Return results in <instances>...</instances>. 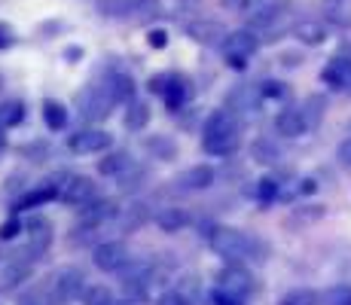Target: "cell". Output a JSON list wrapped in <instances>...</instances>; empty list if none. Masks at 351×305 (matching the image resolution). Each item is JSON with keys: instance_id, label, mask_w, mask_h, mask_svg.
Returning <instances> with one entry per match:
<instances>
[{"instance_id": "6da1fadb", "label": "cell", "mask_w": 351, "mask_h": 305, "mask_svg": "<svg viewBox=\"0 0 351 305\" xmlns=\"http://www.w3.org/2000/svg\"><path fill=\"white\" fill-rule=\"evenodd\" d=\"M241 144V122L232 110H214L205 122V138L202 147L211 156H229Z\"/></svg>"}, {"instance_id": "7a4b0ae2", "label": "cell", "mask_w": 351, "mask_h": 305, "mask_svg": "<svg viewBox=\"0 0 351 305\" xmlns=\"http://www.w3.org/2000/svg\"><path fill=\"white\" fill-rule=\"evenodd\" d=\"M208 241H211L214 254H220L229 263H241V260H247V256H254V260H266V256H263L266 247H263L254 235L241 232V229L217 226V229H211V239Z\"/></svg>"}, {"instance_id": "3957f363", "label": "cell", "mask_w": 351, "mask_h": 305, "mask_svg": "<svg viewBox=\"0 0 351 305\" xmlns=\"http://www.w3.org/2000/svg\"><path fill=\"white\" fill-rule=\"evenodd\" d=\"M113 104H117V98H113L110 89H107L104 83L80 92V98H77V107H80V113H83L86 119H107L110 117V110H113Z\"/></svg>"}, {"instance_id": "277c9868", "label": "cell", "mask_w": 351, "mask_h": 305, "mask_svg": "<svg viewBox=\"0 0 351 305\" xmlns=\"http://www.w3.org/2000/svg\"><path fill=\"white\" fill-rule=\"evenodd\" d=\"M220 46H223V56L229 61V67H239V71H241V67L247 64V58L256 52L260 40H256L251 31H235V34H229Z\"/></svg>"}, {"instance_id": "5b68a950", "label": "cell", "mask_w": 351, "mask_h": 305, "mask_svg": "<svg viewBox=\"0 0 351 305\" xmlns=\"http://www.w3.org/2000/svg\"><path fill=\"white\" fill-rule=\"evenodd\" d=\"M80 290H83V272L80 269H58L56 275H52V302L58 305H67L73 302L80 296Z\"/></svg>"}, {"instance_id": "8992f818", "label": "cell", "mask_w": 351, "mask_h": 305, "mask_svg": "<svg viewBox=\"0 0 351 305\" xmlns=\"http://www.w3.org/2000/svg\"><path fill=\"white\" fill-rule=\"evenodd\" d=\"M92 260H95V266L101 272H119L128 263V250L123 241H104L92 250Z\"/></svg>"}, {"instance_id": "52a82bcc", "label": "cell", "mask_w": 351, "mask_h": 305, "mask_svg": "<svg viewBox=\"0 0 351 305\" xmlns=\"http://www.w3.org/2000/svg\"><path fill=\"white\" fill-rule=\"evenodd\" d=\"M217 290L239 296V300H247V296H251V290H254V278L247 275L241 266H226L223 272L217 275Z\"/></svg>"}, {"instance_id": "ba28073f", "label": "cell", "mask_w": 351, "mask_h": 305, "mask_svg": "<svg viewBox=\"0 0 351 305\" xmlns=\"http://www.w3.org/2000/svg\"><path fill=\"white\" fill-rule=\"evenodd\" d=\"M67 147H71L73 153L80 156H89V153H101L110 147V134L101 132V128H86V132H77L71 134V141H67Z\"/></svg>"}, {"instance_id": "9c48e42d", "label": "cell", "mask_w": 351, "mask_h": 305, "mask_svg": "<svg viewBox=\"0 0 351 305\" xmlns=\"http://www.w3.org/2000/svg\"><path fill=\"white\" fill-rule=\"evenodd\" d=\"M95 183H92L89 178H71L62 186V199L67 202V205H77V208H86V205H92V199H95Z\"/></svg>"}, {"instance_id": "30bf717a", "label": "cell", "mask_w": 351, "mask_h": 305, "mask_svg": "<svg viewBox=\"0 0 351 305\" xmlns=\"http://www.w3.org/2000/svg\"><path fill=\"white\" fill-rule=\"evenodd\" d=\"M31 260L34 256H16V260H10L3 269H0V293L19 287V284L31 275Z\"/></svg>"}, {"instance_id": "8fae6325", "label": "cell", "mask_w": 351, "mask_h": 305, "mask_svg": "<svg viewBox=\"0 0 351 305\" xmlns=\"http://www.w3.org/2000/svg\"><path fill=\"white\" fill-rule=\"evenodd\" d=\"M321 80L330 86V89H351V58H346V56L333 58L327 67H324Z\"/></svg>"}, {"instance_id": "7c38bea8", "label": "cell", "mask_w": 351, "mask_h": 305, "mask_svg": "<svg viewBox=\"0 0 351 305\" xmlns=\"http://www.w3.org/2000/svg\"><path fill=\"white\" fill-rule=\"evenodd\" d=\"M186 34H190L193 40H199V43H223L229 37L223 25L211 22V19H205V22H190L186 25Z\"/></svg>"}, {"instance_id": "4fadbf2b", "label": "cell", "mask_w": 351, "mask_h": 305, "mask_svg": "<svg viewBox=\"0 0 351 305\" xmlns=\"http://www.w3.org/2000/svg\"><path fill=\"white\" fill-rule=\"evenodd\" d=\"M275 128H278V134H285V138H300V134L308 128V122L302 117V110L287 107V110H281L278 117H275Z\"/></svg>"}, {"instance_id": "5bb4252c", "label": "cell", "mask_w": 351, "mask_h": 305, "mask_svg": "<svg viewBox=\"0 0 351 305\" xmlns=\"http://www.w3.org/2000/svg\"><path fill=\"white\" fill-rule=\"evenodd\" d=\"M180 189H208L214 183V168L211 165H193L178 178Z\"/></svg>"}, {"instance_id": "9a60e30c", "label": "cell", "mask_w": 351, "mask_h": 305, "mask_svg": "<svg viewBox=\"0 0 351 305\" xmlns=\"http://www.w3.org/2000/svg\"><path fill=\"white\" fill-rule=\"evenodd\" d=\"M144 6H153L147 0H98V12L101 16H132V12H141Z\"/></svg>"}, {"instance_id": "2e32d148", "label": "cell", "mask_w": 351, "mask_h": 305, "mask_svg": "<svg viewBox=\"0 0 351 305\" xmlns=\"http://www.w3.org/2000/svg\"><path fill=\"white\" fill-rule=\"evenodd\" d=\"M31 232H28V254H43L52 244V226L49 220H31Z\"/></svg>"}, {"instance_id": "e0dca14e", "label": "cell", "mask_w": 351, "mask_h": 305, "mask_svg": "<svg viewBox=\"0 0 351 305\" xmlns=\"http://www.w3.org/2000/svg\"><path fill=\"white\" fill-rule=\"evenodd\" d=\"M186 223H190V217H186V211H180V208H162L156 214V226L162 232H180Z\"/></svg>"}, {"instance_id": "ac0fdd59", "label": "cell", "mask_w": 351, "mask_h": 305, "mask_svg": "<svg viewBox=\"0 0 351 305\" xmlns=\"http://www.w3.org/2000/svg\"><path fill=\"white\" fill-rule=\"evenodd\" d=\"M128 168H132V159H128V153H110L107 159L98 162V171L107 174V178H119V174H125Z\"/></svg>"}, {"instance_id": "d6986e66", "label": "cell", "mask_w": 351, "mask_h": 305, "mask_svg": "<svg viewBox=\"0 0 351 305\" xmlns=\"http://www.w3.org/2000/svg\"><path fill=\"white\" fill-rule=\"evenodd\" d=\"M293 37L302 40V43H308V46H318L327 40V28H324L321 22H300L293 28Z\"/></svg>"}, {"instance_id": "ffe728a7", "label": "cell", "mask_w": 351, "mask_h": 305, "mask_svg": "<svg viewBox=\"0 0 351 305\" xmlns=\"http://www.w3.org/2000/svg\"><path fill=\"white\" fill-rule=\"evenodd\" d=\"M150 122V107L144 101H128V110H125V128L128 132H141V128Z\"/></svg>"}, {"instance_id": "44dd1931", "label": "cell", "mask_w": 351, "mask_h": 305, "mask_svg": "<svg viewBox=\"0 0 351 305\" xmlns=\"http://www.w3.org/2000/svg\"><path fill=\"white\" fill-rule=\"evenodd\" d=\"M251 153H254L256 162H263V165H275V162L281 159V147L275 144V141H269V138H256Z\"/></svg>"}, {"instance_id": "7402d4cb", "label": "cell", "mask_w": 351, "mask_h": 305, "mask_svg": "<svg viewBox=\"0 0 351 305\" xmlns=\"http://www.w3.org/2000/svg\"><path fill=\"white\" fill-rule=\"evenodd\" d=\"M43 119H46V125L52 128V132H62V128L67 125V110L58 101H46L43 104Z\"/></svg>"}, {"instance_id": "603a6c76", "label": "cell", "mask_w": 351, "mask_h": 305, "mask_svg": "<svg viewBox=\"0 0 351 305\" xmlns=\"http://www.w3.org/2000/svg\"><path fill=\"white\" fill-rule=\"evenodd\" d=\"M104 86H107V89H110V95H113V98H117V101L132 98V92H134V83L125 77V73H113V77L107 80Z\"/></svg>"}, {"instance_id": "cb8c5ba5", "label": "cell", "mask_w": 351, "mask_h": 305, "mask_svg": "<svg viewBox=\"0 0 351 305\" xmlns=\"http://www.w3.org/2000/svg\"><path fill=\"white\" fill-rule=\"evenodd\" d=\"M278 305H321V293H315V290H290L278 300Z\"/></svg>"}, {"instance_id": "d4e9b609", "label": "cell", "mask_w": 351, "mask_h": 305, "mask_svg": "<svg viewBox=\"0 0 351 305\" xmlns=\"http://www.w3.org/2000/svg\"><path fill=\"white\" fill-rule=\"evenodd\" d=\"M321 305H351V287L336 284V287L324 290V293H321Z\"/></svg>"}, {"instance_id": "484cf974", "label": "cell", "mask_w": 351, "mask_h": 305, "mask_svg": "<svg viewBox=\"0 0 351 305\" xmlns=\"http://www.w3.org/2000/svg\"><path fill=\"white\" fill-rule=\"evenodd\" d=\"M25 119V107L19 101H10V104L0 107V128L3 125H19Z\"/></svg>"}, {"instance_id": "4316f807", "label": "cell", "mask_w": 351, "mask_h": 305, "mask_svg": "<svg viewBox=\"0 0 351 305\" xmlns=\"http://www.w3.org/2000/svg\"><path fill=\"white\" fill-rule=\"evenodd\" d=\"M324 107L327 104H324V98H318V95H312V98L302 104V117H306L308 125H318L321 117H324Z\"/></svg>"}, {"instance_id": "83f0119b", "label": "cell", "mask_w": 351, "mask_h": 305, "mask_svg": "<svg viewBox=\"0 0 351 305\" xmlns=\"http://www.w3.org/2000/svg\"><path fill=\"white\" fill-rule=\"evenodd\" d=\"M260 98H263V95L254 92V89H247V86H245V89H235L232 92V101L239 104V110H254V107L260 104Z\"/></svg>"}, {"instance_id": "f1b7e54d", "label": "cell", "mask_w": 351, "mask_h": 305, "mask_svg": "<svg viewBox=\"0 0 351 305\" xmlns=\"http://www.w3.org/2000/svg\"><path fill=\"white\" fill-rule=\"evenodd\" d=\"M147 147H150V153H156L159 159H171V156L178 153V144H174L171 138H150Z\"/></svg>"}, {"instance_id": "f546056e", "label": "cell", "mask_w": 351, "mask_h": 305, "mask_svg": "<svg viewBox=\"0 0 351 305\" xmlns=\"http://www.w3.org/2000/svg\"><path fill=\"white\" fill-rule=\"evenodd\" d=\"M83 302L86 305H119L107 287H89L86 290V296H83Z\"/></svg>"}, {"instance_id": "4dcf8cb0", "label": "cell", "mask_w": 351, "mask_h": 305, "mask_svg": "<svg viewBox=\"0 0 351 305\" xmlns=\"http://www.w3.org/2000/svg\"><path fill=\"white\" fill-rule=\"evenodd\" d=\"M52 195H58V189H56V186L34 189L31 195H25V199H22V208H37V205H46V202H49Z\"/></svg>"}, {"instance_id": "1f68e13d", "label": "cell", "mask_w": 351, "mask_h": 305, "mask_svg": "<svg viewBox=\"0 0 351 305\" xmlns=\"http://www.w3.org/2000/svg\"><path fill=\"white\" fill-rule=\"evenodd\" d=\"M281 10H285V3H272V6H263L260 12L254 16V25H272L275 19L281 16Z\"/></svg>"}, {"instance_id": "d6a6232c", "label": "cell", "mask_w": 351, "mask_h": 305, "mask_svg": "<svg viewBox=\"0 0 351 305\" xmlns=\"http://www.w3.org/2000/svg\"><path fill=\"white\" fill-rule=\"evenodd\" d=\"M19 305H52V296L43 293V290H31V293H25Z\"/></svg>"}, {"instance_id": "836d02e7", "label": "cell", "mask_w": 351, "mask_h": 305, "mask_svg": "<svg viewBox=\"0 0 351 305\" xmlns=\"http://www.w3.org/2000/svg\"><path fill=\"white\" fill-rule=\"evenodd\" d=\"M260 95L263 98H278V95H285V86H281L278 80H269V83H263Z\"/></svg>"}, {"instance_id": "e575fe53", "label": "cell", "mask_w": 351, "mask_h": 305, "mask_svg": "<svg viewBox=\"0 0 351 305\" xmlns=\"http://www.w3.org/2000/svg\"><path fill=\"white\" fill-rule=\"evenodd\" d=\"M214 305H245V300L232 293H223V290H214Z\"/></svg>"}, {"instance_id": "d590c367", "label": "cell", "mask_w": 351, "mask_h": 305, "mask_svg": "<svg viewBox=\"0 0 351 305\" xmlns=\"http://www.w3.org/2000/svg\"><path fill=\"white\" fill-rule=\"evenodd\" d=\"M260 199L263 202H269V199H275V193H278V186H275V180H260Z\"/></svg>"}, {"instance_id": "8d00e7d4", "label": "cell", "mask_w": 351, "mask_h": 305, "mask_svg": "<svg viewBox=\"0 0 351 305\" xmlns=\"http://www.w3.org/2000/svg\"><path fill=\"white\" fill-rule=\"evenodd\" d=\"M336 156H339V162H342V165H348V168H351V138L342 141V144H339V150H336Z\"/></svg>"}, {"instance_id": "74e56055", "label": "cell", "mask_w": 351, "mask_h": 305, "mask_svg": "<svg viewBox=\"0 0 351 305\" xmlns=\"http://www.w3.org/2000/svg\"><path fill=\"white\" fill-rule=\"evenodd\" d=\"M156 305H186V300L180 293H162Z\"/></svg>"}, {"instance_id": "f35d334b", "label": "cell", "mask_w": 351, "mask_h": 305, "mask_svg": "<svg viewBox=\"0 0 351 305\" xmlns=\"http://www.w3.org/2000/svg\"><path fill=\"white\" fill-rule=\"evenodd\" d=\"M150 46H153V49H162V46H168V34L165 31H150Z\"/></svg>"}, {"instance_id": "ab89813d", "label": "cell", "mask_w": 351, "mask_h": 305, "mask_svg": "<svg viewBox=\"0 0 351 305\" xmlns=\"http://www.w3.org/2000/svg\"><path fill=\"white\" fill-rule=\"evenodd\" d=\"M19 220H10V223H3V226H0V239H12V235L19 232Z\"/></svg>"}, {"instance_id": "60d3db41", "label": "cell", "mask_w": 351, "mask_h": 305, "mask_svg": "<svg viewBox=\"0 0 351 305\" xmlns=\"http://www.w3.org/2000/svg\"><path fill=\"white\" fill-rule=\"evenodd\" d=\"M12 40H10V28L6 25H0V46H10Z\"/></svg>"}, {"instance_id": "b9f144b4", "label": "cell", "mask_w": 351, "mask_h": 305, "mask_svg": "<svg viewBox=\"0 0 351 305\" xmlns=\"http://www.w3.org/2000/svg\"><path fill=\"white\" fill-rule=\"evenodd\" d=\"M0 147H3V134H0Z\"/></svg>"}]
</instances>
